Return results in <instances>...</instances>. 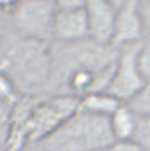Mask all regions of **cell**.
I'll use <instances>...</instances> for the list:
<instances>
[{"instance_id":"5b68a950","label":"cell","mask_w":150,"mask_h":151,"mask_svg":"<svg viewBox=\"0 0 150 151\" xmlns=\"http://www.w3.org/2000/svg\"><path fill=\"white\" fill-rule=\"evenodd\" d=\"M143 40H145V27L140 12V2L122 0L117 12L111 46L117 49H122V47L141 44Z\"/></svg>"},{"instance_id":"4fadbf2b","label":"cell","mask_w":150,"mask_h":151,"mask_svg":"<svg viewBox=\"0 0 150 151\" xmlns=\"http://www.w3.org/2000/svg\"><path fill=\"white\" fill-rule=\"evenodd\" d=\"M134 141L141 146L143 151H150V118L138 116V128H136Z\"/></svg>"},{"instance_id":"7c38bea8","label":"cell","mask_w":150,"mask_h":151,"mask_svg":"<svg viewBox=\"0 0 150 151\" xmlns=\"http://www.w3.org/2000/svg\"><path fill=\"white\" fill-rule=\"evenodd\" d=\"M136 63H138V70H140V74L143 77V81L150 83V40L149 39H145L138 46Z\"/></svg>"},{"instance_id":"2e32d148","label":"cell","mask_w":150,"mask_h":151,"mask_svg":"<svg viewBox=\"0 0 150 151\" xmlns=\"http://www.w3.org/2000/svg\"><path fill=\"white\" fill-rule=\"evenodd\" d=\"M140 12L145 27V39L150 40V0H141L140 2Z\"/></svg>"},{"instance_id":"9a60e30c","label":"cell","mask_w":150,"mask_h":151,"mask_svg":"<svg viewBox=\"0 0 150 151\" xmlns=\"http://www.w3.org/2000/svg\"><path fill=\"white\" fill-rule=\"evenodd\" d=\"M106 151H143L136 141H115Z\"/></svg>"},{"instance_id":"8fae6325","label":"cell","mask_w":150,"mask_h":151,"mask_svg":"<svg viewBox=\"0 0 150 151\" xmlns=\"http://www.w3.org/2000/svg\"><path fill=\"white\" fill-rule=\"evenodd\" d=\"M127 106L136 113V116L150 118V83H145V86L127 102Z\"/></svg>"},{"instance_id":"ac0fdd59","label":"cell","mask_w":150,"mask_h":151,"mask_svg":"<svg viewBox=\"0 0 150 151\" xmlns=\"http://www.w3.org/2000/svg\"><path fill=\"white\" fill-rule=\"evenodd\" d=\"M21 151H44L39 144H30V146H27V148H23Z\"/></svg>"},{"instance_id":"e0dca14e","label":"cell","mask_w":150,"mask_h":151,"mask_svg":"<svg viewBox=\"0 0 150 151\" xmlns=\"http://www.w3.org/2000/svg\"><path fill=\"white\" fill-rule=\"evenodd\" d=\"M85 4L87 0H57V9H76Z\"/></svg>"},{"instance_id":"6da1fadb","label":"cell","mask_w":150,"mask_h":151,"mask_svg":"<svg viewBox=\"0 0 150 151\" xmlns=\"http://www.w3.org/2000/svg\"><path fill=\"white\" fill-rule=\"evenodd\" d=\"M0 70L20 91L46 90L51 77V44L16 35L0 47Z\"/></svg>"},{"instance_id":"7a4b0ae2","label":"cell","mask_w":150,"mask_h":151,"mask_svg":"<svg viewBox=\"0 0 150 151\" xmlns=\"http://www.w3.org/2000/svg\"><path fill=\"white\" fill-rule=\"evenodd\" d=\"M113 142L108 118L78 111L39 146L44 151H106Z\"/></svg>"},{"instance_id":"52a82bcc","label":"cell","mask_w":150,"mask_h":151,"mask_svg":"<svg viewBox=\"0 0 150 151\" xmlns=\"http://www.w3.org/2000/svg\"><path fill=\"white\" fill-rule=\"evenodd\" d=\"M88 37L87 4L76 9H57L53 23V42L74 44Z\"/></svg>"},{"instance_id":"8992f818","label":"cell","mask_w":150,"mask_h":151,"mask_svg":"<svg viewBox=\"0 0 150 151\" xmlns=\"http://www.w3.org/2000/svg\"><path fill=\"white\" fill-rule=\"evenodd\" d=\"M118 5L120 2H113V0H87L90 40L103 46H111Z\"/></svg>"},{"instance_id":"5bb4252c","label":"cell","mask_w":150,"mask_h":151,"mask_svg":"<svg viewBox=\"0 0 150 151\" xmlns=\"http://www.w3.org/2000/svg\"><path fill=\"white\" fill-rule=\"evenodd\" d=\"M11 107L0 102V139L7 144V135H9V125H11ZM0 146H4L0 142Z\"/></svg>"},{"instance_id":"3957f363","label":"cell","mask_w":150,"mask_h":151,"mask_svg":"<svg viewBox=\"0 0 150 151\" xmlns=\"http://www.w3.org/2000/svg\"><path fill=\"white\" fill-rule=\"evenodd\" d=\"M57 2L51 0H23L16 2L11 11V21L16 35L50 42L53 40V23Z\"/></svg>"},{"instance_id":"9c48e42d","label":"cell","mask_w":150,"mask_h":151,"mask_svg":"<svg viewBox=\"0 0 150 151\" xmlns=\"http://www.w3.org/2000/svg\"><path fill=\"white\" fill-rule=\"evenodd\" d=\"M110 128L115 141H134L138 128V116L127 104H124L110 118Z\"/></svg>"},{"instance_id":"30bf717a","label":"cell","mask_w":150,"mask_h":151,"mask_svg":"<svg viewBox=\"0 0 150 151\" xmlns=\"http://www.w3.org/2000/svg\"><path fill=\"white\" fill-rule=\"evenodd\" d=\"M21 91L16 86V83L5 74L4 70H0V102L5 104L7 107H14L20 100H21Z\"/></svg>"},{"instance_id":"277c9868","label":"cell","mask_w":150,"mask_h":151,"mask_svg":"<svg viewBox=\"0 0 150 151\" xmlns=\"http://www.w3.org/2000/svg\"><path fill=\"white\" fill-rule=\"evenodd\" d=\"M138 46L140 44L118 49L115 70H113L110 86L106 88L108 93H111L113 97H117L124 104H127L145 86V81H143V77L140 74L138 63H136Z\"/></svg>"},{"instance_id":"ba28073f","label":"cell","mask_w":150,"mask_h":151,"mask_svg":"<svg viewBox=\"0 0 150 151\" xmlns=\"http://www.w3.org/2000/svg\"><path fill=\"white\" fill-rule=\"evenodd\" d=\"M120 106H124V102L118 100L117 97H113L111 93H108V91H95V93H88V95L79 99V109L78 111L110 119L113 114L117 113V109Z\"/></svg>"}]
</instances>
